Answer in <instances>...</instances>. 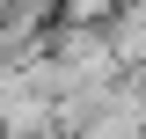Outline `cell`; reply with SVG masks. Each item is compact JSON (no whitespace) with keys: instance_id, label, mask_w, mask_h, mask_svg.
<instances>
[{"instance_id":"obj_1","label":"cell","mask_w":146,"mask_h":139,"mask_svg":"<svg viewBox=\"0 0 146 139\" xmlns=\"http://www.w3.org/2000/svg\"><path fill=\"white\" fill-rule=\"evenodd\" d=\"M139 139H146V132H139Z\"/></svg>"}]
</instances>
